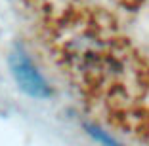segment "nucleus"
<instances>
[{
    "instance_id": "1",
    "label": "nucleus",
    "mask_w": 149,
    "mask_h": 146,
    "mask_svg": "<svg viewBox=\"0 0 149 146\" xmlns=\"http://www.w3.org/2000/svg\"><path fill=\"white\" fill-rule=\"evenodd\" d=\"M12 69H13V76H15L17 84L21 86V89L27 91L31 97L44 99V97L50 95V91H48V87H46V84H44V80L40 78V74L33 69L31 63H29L21 53L13 57Z\"/></svg>"
}]
</instances>
